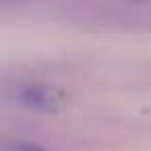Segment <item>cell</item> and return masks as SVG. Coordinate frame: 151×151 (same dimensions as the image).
<instances>
[{
  "mask_svg": "<svg viewBox=\"0 0 151 151\" xmlns=\"http://www.w3.org/2000/svg\"><path fill=\"white\" fill-rule=\"evenodd\" d=\"M6 97H11L19 108L42 112V114H56L68 106V95L62 89L52 85H40V83L15 85V89H11Z\"/></svg>",
  "mask_w": 151,
  "mask_h": 151,
  "instance_id": "6da1fadb",
  "label": "cell"
},
{
  "mask_svg": "<svg viewBox=\"0 0 151 151\" xmlns=\"http://www.w3.org/2000/svg\"><path fill=\"white\" fill-rule=\"evenodd\" d=\"M4 151H48V149H44L37 143H29V141H6Z\"/></svg>",
  "mask_w": 151,
  "mask_h": 151,
  "instance_id": "7a4b0ae2",
  "label": "cell"
}]
</instances>
